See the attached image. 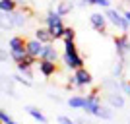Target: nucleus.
<instances>
[{
	"instance_id": "1a4fd4ad",
	"label": "nucleus",
	"mask_w": 130,
	"mask_h": 124,
	"mask_svg": "<svg viewBox=\"0 0 130 124\" xmlns=\"http://www.w3.org/2000/svg\"><path fill=\"white\" fill-rule=\"evenodd\" d=\"M89 22H91V27L99 33H107V16L105 14H91L89 16Z\"/></svg>"
},
{
	"instance_id": "a211bd4d",
	"label": "nucleus",
	"mask_w": 130,
	"mask_h": 124,
	"mask_svg": "<svg viewBox=\"0 0 130 124\" xmlns=\"http://www.w3.org/2000/svg\"><path fill=\"white\" fill-rule=\"evenodd\" d=\"M25 111H27L29 114H31V116H33L35 120H37V122H41V124H45V122H47V116H45V114L41 113L39 109H35V107H27Z\"/></svg>"
},
{
	"instance_id": "4be33fe9",
	"label": "nucleus",
	"mask_w": 130,
	"mask_h": 124,
	"mask_svg": "<svg viewBox=\"0 0 130 124\" xmlns=\"http://www.w3.org/2000/svg\"><path fill=\"white\" fill-rule=\"evenodd\" d=\"M64 52H78L74 41H64Z\"/></svg>"
},
{
	"instance_id": "a878e982",
	"label": "nucleus",
	"mask_w": 130,
	"mask_h": 124,
	"mask_svg": "<svg viewBox=\"0 0 130 124\" xmlns=\"http://www.w3.org/2000/svg\"><path fill=\"white\" fill-rule=\"evenodd\" d=\"M97 6H101V8H111V0H97Z\"/></svg>"
},
{
	"instance_id": "4468645a",
	"label": "nucleus",
	"mask_w": 130,
	"mask_h": 124,
	"mask_svg": "<svg viewBox=\"0 0 130 124\" xmlns=\"http://www.w3.org/2000/svg\"><path fill=\"white\" fill-rule=\"evenodd\" d=\"M16 8H18L16 0H0V10H2V14H12V12H16Z\"/></svg>"
},
{
	"instance_id": "20e7f679",
	"label": "nucleus",
	"mask_w": 130,
	"mask_h": 124,
	"mask_svg": "<svg viewBox=\"0 0 130 124\" xmlns=\"http://www.w3.org/2000/svg\"><path fill=\"white\" fill-rule=\"evenodd\" d=\"M84 111H86L87 114H93V116H97V114H99V111H101V97H99V89H93V91L86 97Z\"/></svg>"
},
{
	"instance_id": "f8f14e48",
	"label": "nucleus",
	"mask_w": 130,
	"mask_h": 124,
	"mask_svg": "<svg viewBox=\"0 0 130 124\" xmlns=\"http://www.w3.org/2000/svg\"><path fill=\"white\" fill-rule=\"evenodd\" d=\"M35 39H39V41L45 43V45H49V43L54 41V37H53V33H51L49 27H39V29H35Z\"/></svg>"
},
{
	"instance_id": "7ed1b4c3",
	"label": "nucleus",
	"mask_w": 130,
	"mask_h": 124,
	"mask_svg": "<svg viewBox=\"0 0 130 124\" xmlns=\"http://www.w3.org/2000/svg\"><path fill=\"white\" fill-rule=\"evenodd\" d=\"M105 16H107V20H109V23H113L119 31H122V33H126L128 31V27H130V23L126 22V17H124V14H120L119 10H115V8H107V12H105Z\"/></svg>"
},
{
	"instance_id": "6ab92c4d",
	"label": "nucleus",
	"mask_w": 130,
	"mask_h": 124,
	"mask_svg": "<svg viewBox=\"0 0 130 124\" xmlns=\"http://www.w3.org/2000/svg\"><path fill=\"white\" fill-rule=\"evenodd\" d=\"M72 8H74V6H72V2H66V0H62V2L58 4V8H56V10H58L60 16H66V14H68Z\"/></svg>"
},
{
	"instance_id": "aec40b11",
	"label": "nucleus",
	"mask_w": 130,
	"mask_h": 124,
	"mask_svg": "<svg viewBox=\"0 0 130 124\" xmlns=\"http://www.w3.org/2000/svg\"><path fill=\"white\" fill-rule=\"evenodd\" d=\"M74 37H76L74 27H66V29H64V35H62V39H64V41H74Z\"/></svg>"
},
{
	"instance_id": "6e6552de",
	"label": "nucleus",
	"mask_w": 130,
	"mask_h": 124,
	"mask_svg": "<svg viewBox=\"0 0 130 124\" xmlns=\"http://www.w3.org/2000/svg\"><path fill=\"white\" fill-rule=\"evenodd\" d=\"M115 47H117L119 56L124 60V56L130 52V39H128V35L122 33V35H119V37H115Z\"/></svg>"
},
{
	"instance_id": "393cba45",
	"label": "nucleus",
	"mask_w": 130,
	"mask_h": 124,
	"mask_svg": "<svg viewBox=\"0 0 130 124\" xmlns=\"http://www.w3.org/2000/svg\"><path fill=\"white\" fill-rule=\"evenodd\" d=\"M56 120H58V124H76L72 118H68V116H58Z\"/></svg>"
},
{
	"instance_id": "cd10ccee",
	"label": "nucleus",
	"mask_w": 130,
	"mask_h": 124,
	"mask_svg": "<svg viewBox=\"0 0 130 124\" xmlns=\"http://www.w3.org/2000/svg\"><path fill=\"white\" fill-rule=\"evenodd\" d=\"M122 14H124V17H126V22L130 23V10H124V12H122Z\"/></svg>"
},
{
	"instance_id": "5701e85b",
	"label": "nucleus",
	"mask_w": 130,
	"mask_h": 124,
	"mask_svg": "<svg viewBox=\"0 0 130 124\" xmlns=\"http://www.w3.org/2000/svg\"><path fill=\"white\" fill-rule=\"evenodd\" d=\"M122 62H124V60L120 58V62H119V64H117V66L113 68V74H115V78H120V74H122Z\"/></svg>"
},
{
	"instance_id": "2eb2a0df",
	"label": "nucleus",
	"mask_w": 130,
	"mask_h": 124,
	"mask_svg": "<svg viewBox=\"0 0 130 124\" xmlns=\"http://www.w3.org/2000/svg\"><path fill=\"white\" fill-rule=\"evenodd\" d=\"M84 105H86V97L84 95H72L68 99V107H72V109H84Z\"/></svg>"
},
{
	"instance_id": "39448f33",
	"label": "nucleus",
	"mask_w": 130,
	"mask_h": 124,
	"mask_svg": "<svg viewBox=\"0 0 130 124\" xmlns=\"http://www.w3.org/2000/svg\"><path fill=\"white\" fill-rule=\"evenodd\" d=\"M93 81L91 74L86 70V68H78L74 70V76L70 78V85H78V87H86Z\"/></svg>"
},
{
	"instance_id": "9d476101",
	"label": "nucleus",
	"mask_w": 130,
	"mask_h": 124,
	"mask_svg": "<svg viewBox=\"0 0 130 124\" xmlns=\"http://www.w3.org/2000/svg\"><path fill=\"white\" fill-rule=\"evenodd\" d=\"M16 64H18V72H20V74H23L25 78H33L31 66L35 64V58H33V56H29V54H27L22 62H16Z\"/></svg>"
},
{
	"instance_id": "423d86ee",
	"label": "nucleus",
	"mask_w": 130,
	"mask_h": 124,
	"mask_svg": "<svg viewBox=\"0 0 130 124\" xmlns=\"http://www.w3.org/2000/svg\"><path fill=\"white\" fill-rule=\"evenodd\" d=\"M25 47H27V54H29V56H33L35 60H41V58H43L45 43H41L39 39H29Z\"/></svg>"
},
{
	"instance_id": "9b49d317",
	"label": "nucleus",
	"mask_w": 130,
	"mask_h": 124,
	"mask_svg": "<svg viewBox=\"0 0 130 124\" xmlns=\"http://www.w3.org/2000/svg\"><path fill=\"white\" fill-rule=\"evenodd\" d=\"M37 64H39V72H41L45 78H49V76H53L54 72H56V62H53V60L41 58Z\"/></svg>"
},
{
	"instance_id": "412c9836",
	"label": "nucleus",
	"mask_w": 130,
	"mask_h": 124,
	"mask_svg": "<svg viewBox=\"0 0 130 124\" xmlns=\"http://www.w3.org/2000/svg\"><path fill=\"white\" fill-rule=\"evenodd\" d=\"M99 118H105V120H109V118H113V111L111 109H105V107H101V111H99V114H97Z\"/></svg>"
},
{
	"instance_id": "f257e3e1",
	"label": "nucleus",
	"mask_w": 130,
	"mask_h": 124,
	"mask_svg": "<svg viewBox=\"0 0 130 124\" xmlns=\"http://www.w3.org/2000/svg\"><path fill=\"white\" fill-rule=\"evenodd\" d=\"M45 23H47V27L51 29V33H53L54 39H62L66 25L62 23V16L58 14V10H51L49 14L45 16Z\"/></svg>"
},
{
	"instance_id": "bb28decb",
	"label": "nucleus",
	"mask_w": 130,
	"mask_h": 124,
	"mask_svg": "<svg viewBox=\"0 0 130 124\" xmlns=\"http://www.w3.org/2000/svg\"><path fill=\"white\" fill-rule=\"evenodd\" d=\"M122 91L130 97V81H124V83H122Z\"/></svg>"
},
{
	"instance_id": "ddd939ff",
	"label": "nucleus",
	"mask_w": 130,
	"mask_h": 124,
	"mask_svg": "<svg viewBox=\"0 0 130 124\" xmlns=\"http://www.w3.org/2000/svg\"><path fill=\"white\" fill-rule=\"evenodd\" d=\"M109 103H111V107H117V109H122L124 107V97L120 95V93H109Z\"/></svg>"
},
{
	"instance_id": "b1692460",
	"label": "nucleus",
	"mask_w": 130,
	"mask_h": 124,
	"mask_svg": "<svg viewBox=\"0 0 130 124\" xmlns=\"http://www.w3.org/2000/svg\"><path fill=\"white\" fill-rule=\"evenodd\" d=\"M0 118H2V124H18L16 120H12L10 116H8V114L4 113V111H2V114H0Z\"/></svg>"
},
{
	"instance_id": "f3484780",
	"label": "nucleus",
	"mask_w": 130,
	"mask_h": 124,
	"mask_svg": "<svg viewBox=\"0 0 130 124\" xmlns=\"http://www.w3.org/2000/svg\"><path fill=\"white\" fill-rule=\"evenodd\" d=\"M10 17H12V22H10L12 25H16V27L25 25V16H23V12H12Z\"/></svg>"
},
{
	"instance_id": "c85d7f7f",
	"label": "nucleus",
	"mask_w": 130,
	"mask_h": 124,
	"mask_svg": "<svg viewBox=\"0 0 130 124\" xmlns=\"http://www.w3.org/2000/svg\"><path fill=\"white\" fill-rule=\"evenodd\" d=\"M16 2H18V6H25L29 0H16Z\"/></svg>"
},
{
	"instance_id": "dca6fc26",
	"label": "nucleus",
	"mask_w": 130,
	"mask_h": 124,
	"mask_svg": "<svg viewBox=\"0 0 130 124\" xmlns=\"http://www.w3.org/2000/svg\"><path fill=\"white\" fill-rule=\"evenodd\" d=\"M43 58H47V60H53V62H56V58H58V52H56V49L53 47V43L45 45V52H43Z\"/></svg>"
},
{
	"instance_id": "0eeeda50",
	"label": "nucleus",
	"mask_w": 130,
	"mask_h": 124,
	"mask_svg": "<svg viewBox=\"0 0 130 124\" xmlns=\"http://www.w3.org/2000/svg\"><path fill=\"white\" fill-rule=\"evenodd\" d=\"M62 60H64V66L70 68V70L84 68V58H82L78 52H64L62 54Z\"/></svg>"
},
{
	"instance_id": "c756f323",
	"label": "nucleus",
	"mask_w": 130,
	"mask_h": 124,
	"mask_svg": "<svg viewBox=\"0 0 130 124\" xmlns=\"http://www.w3.org/2000/svg\"><path fill=\"white\" fill-rule=\"evenodd\" d=\"M84 4H97V0H84Z\"/></svg>"
},
{
	"instance_id": "f03ea898",
	"label": "nucleus",
	"mask_w": 130,
	"mask_h": 124,
	"mask_svg": "<svg viewBox=\"0 0 130 124\" xmlns=\"http://www.w3.org/2000/svg\"><path fill=\"white\" fill-rule=\"evenodd\" d=\"M27 41H23V37H12L8 47H10V56L14 62H22L27 56Z\"/></svg>"
}]
</instances>
